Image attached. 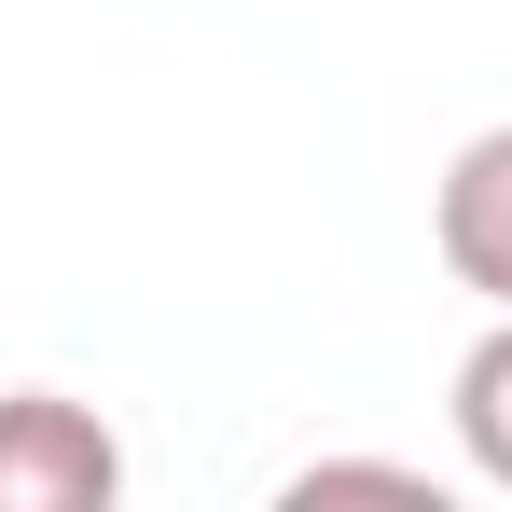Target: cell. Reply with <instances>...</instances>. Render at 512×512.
<instances>
[{
	"mask_svg": "<svg viewBox=\"0 0 512 512\" xmlns=\"http://www.w3.org/2000/svg\"><path fill=\"white\" fill-rule=\"evenodd\" d=\"M125 499V443L70 388H0V512H111Z\"/></svg>",
	"mask_w": 512,
	"mask_h": 512,
	"instance_id": "cell-1",
	"label": "cell"
},
{
	"mask_svg": "<svg viewBox=\"0 0 512 512\" xmlns=\"http://www.w3.org/2000/svg\"><path fill=\"white\" fill-rule=\"evenodd\" d=\"M429 250H443V277H457L485 319L512 305V125H485V139L443 153V180H429Z\"/></svg>",
	"mask_w": 512,
	"mask_h": 512,
	"instance_id": "cell-2",
	"label": "cell"
},
{
	"mask_svg": "<svg viewBox=\"0 0 512 512\" xmlns=\"http://www.w3.org/2000/svg\"><path fill=\"white\" fill-rule=\"evenodd\" d=\"M457 457L512 499V305L471 333V360H457Z\"/></svg>",
	"mask_w": 512,
	"mask_h": 512,
	"instance_id": "cell-3",
	"label": "cell"
},
{
	"mask_svg": "<svg viewBox=\"0 0 512 512\" xmlns=\"http://www.w3.org/2000/svg\"><path fill=\"white\" fill-rule=\"evenodd\" d=\"M291 499H429L416 457H319V471H291Z\"/></svg>",
	"mask_w": 512,
	"mask_h": 512,
	"instance_id": "cell-4",
	"label": "cell"
}]
</instances>
